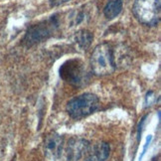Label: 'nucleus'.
I'll list each match as a JSON object with an SVG mask.
<instances>
[{"label": "nucleus", "mask_w": 161, "mask_h": 161, "mask_svg": "<svg viewBox=\"0 0 161 161\" xmlns=\"http://www.w3.org/2000/svg\"><path fill=\"white\" fill-rule=\"evenodd\" d=\"M58 28L59 18L57 17V15H53L46 20L31 25L26 31L22 44L27 48L32 47L35 44H38V43L50 38Z\"/></svg>", "instance_id": "1"}, {"label": "nucleus", "mask_w": 161, "mask_h": 161, "mask_svg": "<svg viewBox=\"0 0 161 161\" xmlns=\"http://www.w3.org/2000/svg\"><path fill=\"white\" fill-rule=\"evenodd\" d=\"M92 70L97 76H106L115 71L114 55L108 43L97 45L91 57Z\"/></svg>", "instance_id": "2"}, {"label": "nucleus", "mask_w": 161, "mask_h": 161, "mask_svg": "<svg viewBox=\"0 0 161 161\" xmlns=\"http://www.w3.org/2000/svg\"><path fill=\"white\" fill-rule=\"evenodd\" d=\"M100 108L98 97L91 92H86L74 97L67 104V113L72 119H80L94 114Z\"/></svg>", "instance_id": "3"}, {"label": "nucleus", "mask_w": 161, "mask_h": 161, "mask_svg": "<svg viewBox=\"0 0 161 161\" xmlns=\"http://www.w3.org/2000/svg\"><path fill=\"white\" fill-rule=\"evenodd\" d=\"M160 0H135L132 12L140 23L147 26H155L160 20Z\"/></svg>", "instance_id": "4"}, {"label": "nucleus", "mask_w": 161, "mask_h": 161, "mask_svg": "<svg viewBox=\"0 0 161 161\" xmlns=\"http://www.w3.org/2000/svg\"><path fill=\"white\" fill-rule=\"evenodd\" d=\"M60 76L67 83L75 86H82L88 82V72L80 60H70L61 67Z\"/></svg>", "instance_id": "5"}, {"label": "nucleus", "mask_w": 161, "mask_h": 161, "mask_svg": "<svg viewBox=\"0 0 161 161\" xmlns=\"http://www.w3.org/2000/svg\"><path fill=\"white\" fill-rule=\"evenodd\" d=\"M90 150V142L84 138H71L66 148L67 161H79Z\"/></svg>", "instance_id": "6"}, {"label": "nucleus", "mask_w": 161, "mask_h": 161, "mask_svg": "<svg viewBox=\"0 0 161 161\" xmlns=\"http://www.w3.org/2000/svg\"><path fill=\"white\" fill-rule=\"evenodd\" d=\"M64 139L57 133H52L47 136L45 140V152L51 159H59L62 155L64 148Z\"/></svg>", "instance_id": "7"}, {"label": "nucleus", "mask_w": 161, "mask_h": 161, "mask_svg": "<svg viewBox=\"0 0 161 161\" xmlns=\"http://www.w3.org/2000/svg\"><path fill=\"white\" fill-rule=\"evenodd\" d=\"M89 155L85 161H107L110 153V146L108 142H100L92 149L88 151Z\"/></svg>", "instance_id": "8"}, {"label": "nucleus", "mask_w": 161, "mask_h": 161, "mask_svg": "<svg viewBox=\"0 0 161 161\" xmlns=\"http://www.w3.org/2000/svg\"><path fill=\"white\" fill-rule=\"evenodd\" d=\"M122 10V0H110L103 9V14L107 19L111 20L119 15Z\"/></svg>", "instance_id": "9"}, {"label": "nucleus", "mask_w": 161, "mask_h": 161, "mask_svg": "<svg viewBox=\"0 0 161 161\" xmlns=\"http://www.w3.org/2000/svg\"><path fill=\"white\" fill-rule=\"evenodd\" d=\"M92 38L94 35L88 30H80L76 35V41L82 49H88L92 44Z\"/></svg>", "instance_id": "10"}, {"label": "nucleus", "mask_w": 161, "mask_h": 161, "mask_svg": "<svg viewBox=\"0 0 161 161\" xmlns=\"http://www.w3.org/2000/svg\"><path fill=\"white\" fill-rule=\"evenodd\" d=\"M151 140H152V136H151V135H149V136H148V137L146 138V143H145V145H144V147H143V151H142V153H141V155H140V157H139V160H141L142 158H143L144 154H145V152H146L147 147L149 146Z\"/></svg>", "instance_id": "11"}, {"label": "nucleus", "mask_w": 161, "mask_h": 161, "mask_svg": "<svg viewBox=\"0 0 161 161\" xmlns=\"http://www.w3.org/2000/svg\"><path fill=\"white\" fill-rule=\"evenodd\" d=\"M146 115L145 116H143L142 119H140V122H139V125H138V129H137V140H139L140 139V137H141V131H142V127H143V123H144V121H145V119H146Z\"/></svg>", "instance_id": "12"}]
</instances>
